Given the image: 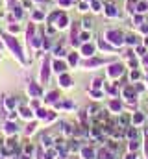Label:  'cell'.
<instances>
[{
  "label": "cell",
  "mask_w": 148,
  "mask_h": 159,
  "mask_svg": "<svg viewBox=\"0 0 148 159\" xmlns=\"http://www.w3.org/2000/svg\"><path fill=\"white\" fill-rule=\"evenodd\" d=\"M106 39L111 41L113 45H122V33L119 32V30H107L106 32Z\"/></svg>",
  "instance_id": "obj_1"
},
{
  "label": "cell",
  "mask_w": 148,
  "mask_h": 159,
  "mask_svg": "<svg viewBox=\"0 0 148 159\" xmlns=\"http://www.w3.org/2000/svg\"><path fill=\"white\" fill-rule=\"evenodd\" d=\"M4 37H6V43L9 45V48L15 52V56H17L21 61H24V57H22V52H21V48H19V45H17V41H15L11 35H4Z\"/></svg>",
  "instance_id": "obj_2"
},
{
  "label": "cell",
  "mask_w": 148,
  "mask_h": 159,
  "mask_svg": "<svg viewBox=\"0 0 148 159\" xmlns=\"http://www.w3.org/2000/svg\"><path fill=\"white\" fill-rule=\"evenodd\" d=\"M67 22H69L67 15H65V13H61L59 17H57V28H65V26H67Z\"/></svg>",
  "instance_id": "obj_3"
},
{
  "label": "cell",
  "mask_w": 148,
  "mask_h": 159,
  "mask_svg": "<svg viewBox=\"0 0 148 159\" xmlns=\"http://www.w3.org/2000/svg\"><path fill=\"white\" fill-rule=\"evenodd\" d=\"M41 78H43V81L48 80V59H45V65H43V71H41Z\"/></svg>",
  "instance_id": "obj_4"
},
{
  "label": "cell",
  "mask_w": 148,
  "mask_h": 159,
  "mask_svg": "<svg viewBox=\"0 0 148 159\" xmlns=\"http://www.w3.org/2000/svg\"><path fill=\"white\" fill-rule=\"evenodd\" d=\"M28 91H30V94H33V96H39V94H41V89H39L35 83H30V85H28Z\"/></svg>",
  "instance_id": "obj_5"
},
{
  "label": "cell",
  "mask_w": 148,
  "mask_h": 159,
  "mask_svg": "<svg viewBox=\"0 0 148 159\" xmlns=\"http://www.w3.org/2000/svg\"><path fill=\"white\" fill-rule=\"evenodd\" d=\"M65 69H67V65L61 63V61H56V63H54V71H56V72H63Z\"/></svg>",
  "instance_id": "obj_6"
},
{
  "label": "cell",
  "mask_w": 148,
  "mask_h": 159,
  "mask_svg": "<svg viewBox=\"0 0 148 159\" xmlns=\"http://www.w3.org/2000/svg\"><path fill=\"white\" fill-rule=\"evenodd\" d=\"M120 72H122V67H120V65H113L111 71H109V74H111V76H119Z\"/></svg>",
  "instance_id": "obj_7"
},
{
  "label": "cell",
  "mask_w": 148,
  "mask_h": 159,
  "mask_svg": "<svg viewBox=\"0 0 148 159\" xmlns=\"http://www.w3.org/2000/svg\"><path fill=\"white\" fill-rule=\"evenodd\" d=\"M81 52H83L85 56H91V54L95 52V46H91V45H85L83 48H81Z\"/></svg>",
  "instance_id": "obj_8"
},
{
  "label": "cell",
  "mask_w": 148,
  "mask_h": 159,
  "mask_svg": "<svg viewBox=\"0 0 148 159\" xmlns=\"http://www.w3.org/2000/svg\"><path fill=\"white\" fill-rule=\"evenodd\" d=\"M106 15H107V17H115V15H117L115 6H107V7H106Z\"/></svg>",
  "instance_id": "obj_9"
},
{
  "label": "cell",
  "mask_w": 148,
  "mask_h": 159,
  "mask_svg": "<svg viewBox=\"0 0 148 159\" xmlns=\"http://www.w3.org/2000/svg\"><path fill=\"white\" fill-rule=\"evenodd\" d=\"M61 85H63V87H69V85H71V78H69V76L67 74H63V76H61Z\"/></svg>",
  "instance_id": "obj_10"
},
{
  "label": "cell",
  "mask_w": 148,
  "mask_h": 159,
  "mask_svg": "<svg viewBox=\"0 0 148 159\" xmlns=\"http://www.w3.org/2000/svg\"><path fill=\"white\" fill-rule=\"evenodd\" d=\"M102 63V59H93V61H85V67H95V65H100Z\"/></svg>",
  "instance_id": "obj_11"
},
{
  "label": "cell",
  "mask_w": 148,
  "mask_h": 159,
  "mask_svg": "<svg viewBox=\"0 0 148 159\" xmlns=\"http://www.w3.org/2000/svg\"><path fill=\"white\" fill-rule=\"evenodd\" d=\"M21 115L28 118V117H32V111H28V107H22V109H21Z\"/></svg>",
  "instance_id": "obj_12"
},
{
  "label": "cell",
  "mask_w": 148,
  "mask_h": 159,
  "mask_svg": "<svg viewBox=\"0 0 148 159\" xmlns=\"http://www.w3.org/2000/svg\"><path fill=\"white\" fill-rule=\"evenodd\" d=\"M6 130H7V133H13V131H17V126H15V124H7V126H6Z\"/></svg>",
  "instance_id": "obj_13"
},
{
  "label": "cell",
  "mask_w": 148,
  "mask_h": 159,
  "mask_svg": "<svg viewBox=\"0 0 148 159\" xmlns=\"http://www.w3.org/2000/svg\"><path fill=\"white\" fill-rule=\"evenodd\" d=\"M83 156H85V159H93V152L85 148V150H83Z\"/></svg>",
  "instance_id": "obj_14"
},
{
  "label": "cell",
  "mask_w": 148,
  "mask_h": 159,
  "mask_svg": "<svg viewBox=\"0 0 148 159\" xmlns=\"http://www.w3.org/2000/svg\"><path fill=\"white\" fill-rule=\"evenodd\" d=\"M69 61H71L72 65H76L78 63V56H76V54H71V59H69Z\"/></svg>",
  "instance_id": "obj_15"
},
{
  "label": "cell",
  "mask_w": 148,
  "mask_h": 159,
  "mask_svg": "<svg viewBox=\"0 0 148 159\" xmlns=\"http://www.w3.org/2000/svg\"><path fill=\"white\" fill-rule=\"evenodd\" d=\"M56 96H57V92H50L46 100H48V102H54V100H56Z\"/></svg>",
  "instance_id": "obj_16"
},
{
  "label": "cell",
  "mask_w": 148,
  "mask_h": 159,
  "mask_svg": "<svg viewBox=\"0 0 148 159\" xmlns=\"http://www.w3.org/2000/svg\"><path fill=\"white\" fill-rule=\"evenodd\" d=\"M33 19H35V21H39V19H43V13H41V11H35V13H33Z\"/></svg>",
  "instance_id": "obj_17"
},
{
  "label": "cell",
  "mask_w": 148,
  "mask_h": 159,
  "mask_svg": "<svg viewBox=\"0 0 148 159\" xmlns=\"http://www.w3.org/2000/svg\"><path fill=\"white\" fill-rule=\"evenodd\" d=\"M37 115H39L41 118H45V117H46V111H45V109H39V111H37Z\"/></svg>",
  "instance_id": "obj_18"
},
{
  "label": "cell",
  "mask_w": 148,
  "mask_h": 159,
  "mask_svg": "<svg viewBox=\"0 0 148 159\" xmlns=\"http://www.w3.org/2000/svg\"><path fill=\"white\" fill-rule=\"evenodd\" d=\"M111 107L113 109H120V104L119 102H111Z\"/></svg>",
  "instance_id": "obj_19"
},
{
  "label": "cell",
  "mask_w": 148,
  "mask_h": 159,
  "mask_svg": "<svg viewBox=\"0 0 148 159\" xmlns=\"http://www.w3.org/2000/svg\"><path fill=\"white\" fill-rule=\"evenodd\" d=\"M71 2H72V0H59V4H61V6H69Z\"/></svg>",
  "instance_id": "obj_20"
},
{
  "label": "cell",
  "mask_w": 148,
  "mask_h": 159,
  "mask_svg": "<svg viewBox=\"0 0 148 159\" xmlns=\"http://www.w3.org/2000/svg\"><path fill=\"white\" fill-rule=\"evenodd\" d=\"M43 144L48 146V144H50V137H43Z\"/></svg>",
  "instance_id": "obj_21"
},
{
  "label": "cell",
  "mask_w": 148,
  "mask_h": 159,
  "mask_svg": "<svg viewBox=\"0 0 148 159\" xmlns=\"http://www.w3.org/2000/svg\"><path fill=\"white\" fill-rule=\"evenodd\" d=\"M137 7H139V11H145V9H146V4H143V2H141Z\"/></svg>",
  "instance_id": "obj_22"
},
{
  "label": "cell",
  "mask_w": 148,
  "mask_h": 159,
  "mask_svg": "<svg viewBox=\"0 0 148 159\" xmlns=\"http://www.w3.org/2000/svg\"><path fill=\"white\" fill-rule=\"evenodd\" d=\"M128 43H130V45H135V37H128Z\"/></svg>",
  "instance_id": "obj_23"
},
{
  "label": "cell",
  "mask_w": 148,
  "mask_h": 159,
  "mask_svg": "<svg viewBox=\"0 0 148 159\" xmlns=\"http://www.w3.org/2000/svg\"><path fill=\"white\" fill-rule=\"evenodd\" d=\"M0 48H2V43H0Z\"/></svg>",
  "instance_id": "obj_24"
}]
</instances>
